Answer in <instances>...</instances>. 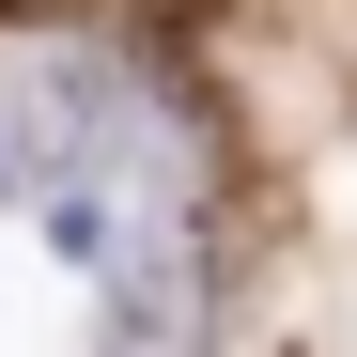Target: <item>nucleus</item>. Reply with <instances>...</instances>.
Here are the masks:
<instances>
[{
	"label": "nucleus",
	"instance_id": "1",
	"mask_svg": "<svg viewBox=\"0 0 357 357\" xmlns=\"http://www.w3.org/2000/svg\"><path fill=\"white\" fill-rule=\"evenodd\" d=\"M171 16H218V0H171Z\"/></svg>",
	"mask_w": 357,
	"mask_h": 357
}]
</instances>
